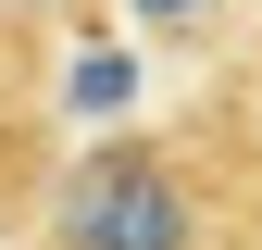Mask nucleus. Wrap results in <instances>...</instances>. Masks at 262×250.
<instances>
[{"label":"nucleus","instance_id":"1","mask_svg":"<svg viewBox=\"0 0 262 250\" xmlns=\"http://www.w3.org/2000/svg\"><path fill=\"white\" fill-rule=\"evenodd\" d=\"M50 250H212V187L187 175V150L113 138V150H88L62 175Z\"/></svg>","mask_w":262,"mask_h":250}]
</instances>
